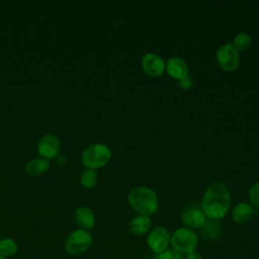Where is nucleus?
Listing matches in <instances>:
<instances>
[{"label":"nucleus","instance_id":"nucleus-11","mask_svg":"<svg viewBox=\"0 0 259 259\" xmlns=\"http://www.w3.org/2000/svg\"><path fill=\"white\" fill-rule=\"evenodd\" d=\"M165 72L173 79L179 81L188 76L189 68L187 63L180 57L172 56L166 61Z\"/></svg>","mask_w":259,"mask_h":259},{"label":"nucleus","instance_id":"nucleus-4","mask_svg":"<svg viewBox=\"0 0 259 259\" xmlns=\"http://www.w3.org/2000/svg\"><path fill=\"white\" fill-rule=\"evenodd\" d=\"M170 245L173 250L182 255H186L196 251L198 245V236L195 231L181 227L176 229L173 234H171Z\"/></svg>","mask_w":259,"mask_h":259},{"label":"nucleus","instance_id":"nucleus-2","mask_svg":"<svg viewBox=\"0 0 259 259\" xmlns=\"http://www.w3.org/2000/svg\"><path fill=\"white\" fill-rule=\"evenodd\" d=\"M128 204L138 214L151 217L158 210L159 199L157 193L148 186H136L127 195Z\"/></svg>","mask_w":259,"mask_h":259},{"label":"nucleus","instance_id":"nucleus-13","mask_svg":"<svg viewBox=\"0 0 259 259\" xmlns=\"http://www.w3.org/2000/svg\"><path fill=\"white\" fill-rule=\"evenodd\" d=\"M254 214V206L246 201L236 204L231 211L232 220L237 224H245L249 222Z\"/></svg>","mask_w":259,"mask_h":259},{"label":"nucleus","instance_id":"nucleus-10","mask_svg":"<svg viewBox=\"0 0 259 259\" xmlns=\"http://www.w3.org/2000/svg\"><path fill=\"white\" fill-rule=\"evenodd\" d=\"M60 140L53 134L42 136L37 143V152L41 158L49 160L55 158L60 151Z\"/></svg>","mask_w":259,"mask_h":259},{"label":"nucleus","instance_id":"nucleus-3","mask_svg":"<svg viewBox=\"0 0 259 259\" xmlns=\"http://www.w3.org/2000/svg\"><path fill=\"white\" fill-rule=\"evenodd\" d=\"M110 148L102 143L88 146L82 153V164L86 169H99L104 167L111 159Z\"/></svg>","mask_w":259,"mask_h":259},{"label":"nucleus","instance_id":"nucleus-7","mask_svg":"<svg viewBox=\"0 0 259 259\" xmlns=\"http://www.w3.org/2000/svg\"><path fill=\"white\" fill-rule=\"evenodd\" d=\"M171 234L164 226H157L150 230L146 242L149 249L156 255L169 249Z\"/></svg>","mask_w":259,"mask_h":259},{"label":"nucleus","instance_id":"nucleus-15","mask_svg":"<svg viewBox=\"0 0 259 259\" xmlns=\"http://www.w3.org/2000/svg\"><path fill=\"white\" fill-rule=\"evenodd\" d=\"M200 229H201V235L205 240L217 241L221 236L222 229L219 221L207 219L204 225Z\"/></svg>","mask_w":259,"mask_h":259},{"label":"nucleus","instance_id":"nucleus-14","mask_svg":"<svg viewBox=\"0 0 259 259\" xmlns=\"http://www.w3.org/2000/svg\"><path fill=\"white\" fill-rule=\"evenodd\" d=\"M74 218L77 225L80 227V229L88 231L94 227V224H95L94 213L92 209L89 208L88 206H79L75 210Z\"/></svg>","mask_w":259,"mask_h":259},{"label":"nucleus","instance_id":"nucleus-1","mask_svg":"<svg viewBox=\"0 0 259 259\" xmlns=\"http://www.w3.org/2000/svg\"><path fill=\"white\" fill-rule=\"evenodd\" d=\"M231 202L230 190L223 182L217 181L206 187L200 207L207 219L220 221L228 214Z\"/></svg>","mask_w":259,"mask_h":259},{"label":"nucleus","instance_id":"nucleus-18","mask_svg":"<svg viewBox=\"0 0 259 259\" xmlns=\"http://www.w3.org/2000/svg\"><path fill=\"white\" fill-rule=\"evenodd\" d=\"M80 183L85 188H93L98 183V173L93 169H85L80 175Z\"/></svg>","mask_w":259,"mask_h":259},{"label":"nucleus","instance_id":"nucleus-16","mask_svg":"<svg viewBox=\"0 0 259 259\" xmlns=\"http://www.w3.org/2000/svg\"><path fill=\"white\" fill-rule=\"evenodd\" d=\"M50 167L48 160L44 158H35L28 161L25 165V171L30 176H39L47 172Z\"/></svg>","mask_w":259,"mask_h":259},{"label":"nucleus","instance_id":"nucleus-17","mask_svg":"<svg viewBox=\"0 0 259 259\" xmlns=\"http://www.w3.org/2000/svg\"><path fill=\"white\" fill-rule=\"evenodd\" d=\"M233 46L240 52H245L250 49L252 45V36L247 32H239L233 39Z\"/></svg>","mask_w":259,"mask_h":259},{"label":"nucleus","instance_id":"nucleus-21","mask_svg":"<svg viewBox=\"0 0 259 259\" xmlns=\"http://www.w3.org/2000/svg\"><path fill=\"white\" fill-rule=\"evenodd\" d=\"M155 259H184V256L173 249H167L166 251L156 255Z\"/></svg>","mask_w":259,"mask_h":259},{"label":"nucleus","instance_id":"nucleus-5","mask_svg":"<svg viewBox=\"0 0 259 259\" xmlns=\"http://www.w3.org/2000/svg\"><path fill=\"white\" fill-rule=\"evenodd\" d=\"M91 234L83 229H77L70 233L67 237L64 245V249L67 254L71 256H79L85 253L92 244Z\"/></svg>","mask_w":259,"mask_h":259},{"label":"nucleus","instance_id":"nucleus-19","mask_svg":"<svg viewBox=\"0 0 259 259\" xmlns=\"http://www.w3.org/2000/svg\"><path fill=\"white\" fill-rule=\"evenodd\" d=\"M17 244L11 238L0 239V255L4 257H11L17 252Z\"/></svg>","mask_w":259,"mask_h":259},{"label":"nucleus","instance_id":"nucleus-20","mask_svg":"<svg viewBox=\"0 0 259 259\" xmlns=\"http://www.w3.org/2000/svg\"><path fill=\"white\" fill-rule=\"evenodd\" d=\"M248 194H249L250 203L253 206L259 208V181H256L250 186Z\"/></svg>","mask_w":259,"mask_h":259},{"label":"nucleus","instance_id":"nucleus-9","mask_svg":"<svg viewBox=\"0 0 259 259\" xmlns=\"http://www.w3.org/2000/svg\"><path fill=\"white\" fill-rule=\"evenodd\" d=\"M180 220L185 228L193 230L200 229L206 222L207 218L205 217L200 206L191 204L183 209L180 215Z\"/></svg>","mask_w":259,"mask_h":259},{"label":"nucleus","instance_id":"nucleus-6","mask_svg":"<svg viewBox=\"0 0 259 259\" xmlns=\"http://www.w3.org/2000/svg\"><path fill=\"white\" fill-rule=\"evenodd\" d=\"M215 60L221 70L231 73L239 68L240 53L232 42H225L218 48L215 52Z\"/></svg>","mask_w":259,"mask_h":259},{"label":"nucleus","instance_id":"nucleus-22","mask_svg":"<svg viewBox=\"0 0 259 259\" xmlns=\"http://www.w3.org/2000/svg\"><path fill=\"white\" fill-rule=\"evenodd\" d=\"M177 82H178L179 88H181L183 90H189L193 86V80L189 76H186L185 78H183V79H181V80H179Z\"/></svg>","mask_w":259,"mask_h":259},{"label":"nucleus","instance_id":"nucleus-23","mask_svg":"<svg viewBox=\"0 0 259 259\" xmlns=\"http://www.w3.org/2000/svg\"><path fill=\"white\" fill-rule=\"evenodd\" d=\"M184 259H203L201 253L197 252V251H194V252H191L189 254H186Z\"/></svg>","mask_w":259,"mask_h":259},{"label":"nucleus","instance_id":"nucleus-24","mask_svg":"<svg viewBox=\"0 0 259 259\" xmlns=\"http://www.w3.org/2000/svg\"><path fill=\"white\" fill-rule=\"evenodd\" d=\"M0 259H7V258L4 257V256H2V255H0Z\"/></svg>","mask_w":259,"mask_h":259},{"label":"nucleus","instance_id":"nucleus-12","mask_svg":"<svg viewBox=\"0 0 259 259\" xmlns=\"http://www.w3.org/2000/svg\"><path fill=\"white\" fill-rule=\"evenodd\" d=\"M152 227L151 217L137 214L128 223V231L134 236H143L148 234Z\"/></svg>","mask_w":259,"mask_h":259},{"label":"nucleus","instance_id":"nucleus-8","mask_svg":"<svg viewBox=\"0 0 259 259\" xmlns=\"http://www.w3.org/2000/svg\"><path fill=\"white\" fill-rule=\"evenodd\" d=\"M141 68L144 73L152 78H158L165 73L166 62L156 53H146L141 59Z\"/></svg>","mask_w":259,"mask_h":259}]
</instances>
